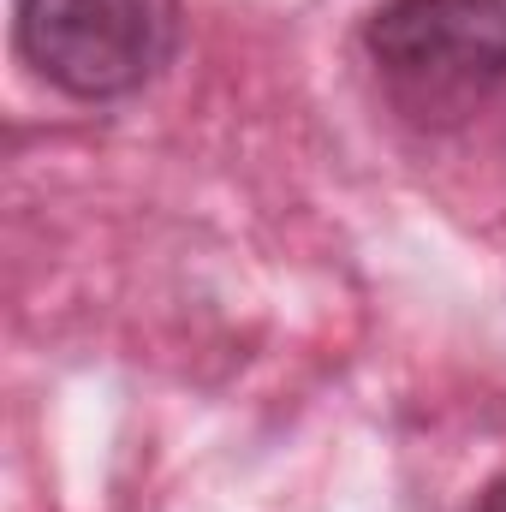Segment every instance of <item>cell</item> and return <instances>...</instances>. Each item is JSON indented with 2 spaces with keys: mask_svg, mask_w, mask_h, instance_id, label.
<instances>
[{
  "mask_svg": "<svg viewBox=\"0 0 506 512\" xmlns=\"http://www.w3.org/2000/svg\"><path fill=\"white\" fill-rule=\"evenodd\" d=\"M364 48L411 96H471L506 84V0H381Z\"/></svg>",
  "mask_w": 506,
  "mask_h": 512,
  "instance_id": "2",
  "label": "cell"
},
{
  "mask_svg": "<svg viewBox=\"0 0 506 512\" xmlns=\"http://www.w3.org/2000/svg\"><path fill=\"white\" fill-rule=\"evenodd\" d=\"M24 60L78 102L143 90L179 48V0H18Z\"/></svg>",
  "mask_w": 506,
  "mask_h": 512,
  "instance_id": "1",
  "label": "cell"
},
{
  "mask_svg": "<svg viewBox=\"0 0 506 512\" xmlns=\"http://www.w3.org/2000/svg\"><path fill=\"white\" fill-rule=\"evenodd\" d=\"M477 512H506V471L483 489V495H477Z\"/></svg>",
  "mask_w": 506,
  "mask_h": 512,
  "instance_id": "3",
  "label": "cell"
}]
</instances>
